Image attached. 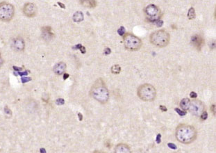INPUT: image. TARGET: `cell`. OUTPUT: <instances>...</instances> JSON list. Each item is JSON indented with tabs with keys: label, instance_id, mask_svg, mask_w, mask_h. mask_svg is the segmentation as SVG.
Segmentation results:
<instances>
[{
	"label": "cell",
	"instance_id": "cell-19",
	"mask_svg": "<svg viewBox=\"0 0 216 153\" xmlns=\"http://www.w3.org/2000/svg\"><path fill=\"white\" fill-rule=\"evenodd\" d=\"M187 16H188V18L189 20H194V19L195 18V16H196V15H195V11L194 8L191 7V8L189 9L188 12Z\"/></svg>",
	"mask_w": 216,
	"mask_h": 153
},
{
	"label": "cell",
	"instance_id": "cell-29",
	"mask_svg": "<svg viewBox=\"0 0 216 153\" xmlns=\"http://www.w3.org/2000/svg\"><path fill=\"white\" fill-rule=\"evenodd\" d=\"M3 64H4V60L2 56H1V53H0V68L3 65Z\"/></svg>",
	"mask_w": 216,
	"mask_h": 153
},
{
	"label": "cell",
	"instance_id": "cell-1",
	"mask_svg": "<svg viewBox=\"0 0 216 153\" xmlns=\"http://www.w3.org/2000/svg\"><path fill=\"white\" fill-rule=\"evenodd\" d=\"M176 139L184 145H189L194 142L198 138V132L193 125L180 124L175 130Z\"/></svg>",
	"mask_w": 216,
	"mask_h": 153
},
{
	"label": "cell",
	"instance_id": "cell-33",
	"mask_svg": "<svg viewBox=\"0 0 216 153\" xmlns=\"http://www.w3.org/2000/svg\"><path fill=\"white\" fill-rule=\"evenodd\" d=\"M93 153H106L102 150H95Z\"/></svg>",
	"mask_w": 216,
	"mask_h": 153
},
{
	"label": "cell",
	"instance_id": "cell-23",
	"mask_svg": "<svg viewBox=\"0 0 216 153\" xmlns=\"http://www.w3.org/2000/svg\"><path fill=\"white\" fill-rule=\"evenodd\" d=\"M215 109H216L215 105L213 104V105H212L211 107V111L212 114H213L214 116H215Z\"/></svg>",
	"mask_w": 216,
	"mask_h": 153
},
{
	"label": "cell",
	"instance_id": "cell-6",
	"mask_svg": "<svg viewBox=\"0 0 216 153\" xmlns=\"http://www.w3.org/2000/svg\"><path fill=\"white\" fill-rule=\"evenodd\" d=\"M15 15V8L8 2L0 3V20L8 22L12 20Z\"/></svg>",
	"mask_w": 216,
	"mask_h": 153
},
{
	"label": "cell",
	"instance_id": "cell-32",
	"mask_svg": "<svg viewBox=\"0 0 216 153\" xmlns=\"http://www.w3.org/2000/svg\"><path fill=\"white\" fill-rule=\"evenodd\" d=\"M58 4H59V5L61 7L62 9H65V5H63V3H61V2H58Z\"/></svg>",
	"mask_w": 216,
	"mask_h": 153
},
{
	"label": "cell",
	"instance_id": "cell-8",
	"mask_svg": "<svg viewBox=\"0 0 216 153\" xmlns=\"http://www.w3.org/2000/svg\"><path fill=\"white\" fill-rule=\"evenodd\" d=\"M146 15L152 21H157L161 16L160 9L154 4H149L144 9Z\"/></svg>",
	"mask_w": 216,
	"mask_h": 153
},
{
	"label": "cell",
	"instance_id": "cell-27",
	"mask_svg": "<svg viewBox=\"0 0 216 153\" xmlns=\"http://www.w3.org/2000/svg\"><path fill=\"white\" fill-rule=\"evenodd\" d=\"M168 145L169 148H170L171 149H173V150H175V149H176V145L175 144H174V143H169Z\"/></svg>",
	"mask_w": 216,
	"mask_h": 153
},
{
	"label": "cell",
	"instance_id": "cell-13",
	"mask_svg": "<svg viewBox=\"0 0 216 153\" xmlns=\"http://www.w3.org/2000/svg\"><path fill=\"white\" fill-rule=\"evenodd\" d=\"M42 37L45 41H50L52 39H53L54 33L51 26H43L42 28Z\"/></svg>",
	"mask_w": 216,
	"mask_h": 153
},
{
	"label": "cell",
	"instance_id": "cell-7",
	"mask_svg": "<svg viewBox=\"0 0 216 153\" xmlns=\"http://www.w3.org/2000/svg\"><path fill=\"white\" fill-rule=\"evenodd\" d=\"M188 111L194 116L200 117V115L205 111V105L200 100L195 98L191 100Z\"/></svg>",
	"mask_w": 216,
	"mask_h": 153
},
{
	"label": "cell",
	"instance_id": "cell-15",
	"mask_svg": "<svg viewBox=\"0 0 216 153\" xmlns=\"http://www.w3.org/2000/svg\"><path fill=\"white\" fill-rule=\"evenodd\" d=\"M79 1L81 4L86 8L93 9L97 6L96 0H79Z\"/></svg>",
	"mask_w": 216,
	"mask_h": 153
},
{
	"label": "cell",
	"instance_id": "cell-16",
	"mask_svg": "<svg viewBox=\"0 0 216 153\" xmlns=\"http://www.w3.org/2000/svg\"><path fill=\"white\" fill-rule=\"evenodd\" d=\"M190 103H191V100L189 98H183L180 101L179 106L180 108H181L183 111H187L189 109Z\"/></svg>",
	"mask_w": 216,
	"mask_h": 153
},
{
	"label": "cell",
	"instance_id": "cell-10",
	"mask_svg": "<svg viewBox=\"0 0 216 153\" xmlns=\"http://www.w3.org/2000/svg\"><path fill=\"white\" fill-rule=\"evenodd\" d=\"M191 43L198 50H200L204 45V40L200 35L195 34L191 37Z\"/></svg>",
	"mask_w": 216,
	"mask_h": 153
},
{
	"label": "cell",
	"instance_id": "cell-12",
	"mask_svg": "<svg viewBox=\"0 0 216 153\" xmlns=\"http://www.w3.org/2000/svg\"><path fill=\"white\" fill-rule=\"evenodd\" d=\"M113 153H132L131 147L125 143H120L115 145Z\"/></svg>",
	"mask_w": 216,
	"mask_h": 153
},
{
	"label": "cell",
	"instance_id": "cell-31",
	"mask_svg": "<svg viewBox=\"0 0 216 153\" xmlns=\"http://www.w3.org/2000/svg\"><path fill=\"white\" fill-rule=\"evenodd\" d=\"M81 50V52L83 54H84V53H86V49H85V47L84 46H81V48H80Z\"/></svg>",
	"mask_w": 216,
	"mask_h": 153
},
{
	"label": "cell",
	"instance_id": "cell-22",
	"mask_svg": "<svg viewBox=\"0 0 216 153\" xmlns=\"http://www.w3.org/2000/svg\"><path fill=\"white\" fill-rule=\"evenodd\" d=\"M174 110H175L176 112H177L178 114H179V116H185L186 114V111H183V110H180L179 108H175V109H174Z\"/></svg>",
	"mask_w": 216,
	"mask_h": 153
},
{
	"label": "cell",
	"instance_id": "cell-3",
	"mask_svg": "<svg viewBox=\"0 0 216 153\" xmlns=\"http://www.w3.org/2000/svg\"><path fill=\"white\" fill-rule=\"evenodd\" d=\"M137 95L144 102H153L157 97V90L153 85L143 84L137 89Z\"/></svg>",
	"mask_w": 216,
	"mask_h": 153
},
{
	"label": "cell",
	"instance_id": "cell-24",
	"mask_svg": "<svg viewBox=\"0 0 216 153\" xmlns=\"http://www.w3.org/2000/svg\"><path fill=\"white\" fill-rule=\"evenodd\" d=\"M110 53H111V50H110V48H105V50L104 51V55H108V54H110Z\"/></svg>",
	"mask_w": 216,
	"mask_h": 153
},
{
	"label": "cell",
	"instance_id": "cell-9",
	"mask_svg": "<svg viewBox=\"0 0 216 153\" xmlns=\"http://www.w3.org/2000/svg\"><path fill=\"white\" fill-rule=\"evenodd\" d=\"M23 13L27 17L32 18L37 13V7L33 3H27L24 6Z\"/></svg>",
	"mask_w": 216,
	"mask_h": 153
},
{
	"label": "cell",
	"instance_id": "cell-25",
	"mask_svg": "<svg viewBox=\"0 0 216 153\" xmlns=\"http://www.w3.org/2000/svg\"><path fill=\"white\" fill-rule=\"evenodd\" d=\"M156 24H157V26H159V27H161V26H163V22L161 20H157V21H156Z\"/></svg>",
	"mask_w": 216,
	"mask_h": 153
},
{
	"label": "cell",
	"instance_id": "cell-11",
	"mask_svg": "<svg viewBox=\"0 0 216 153\" xmlns=\"http://www.w3.org/2000/svg\"><path fill=\"white\" fill-rule=\"evenodd\" d=\"M12 47L17 52H22L25 48V43L21 37L16 38L12 43Z\"/></svg>",
	"mask_w": 216,
	"mask_h": 153
},
{
	"label": "cell",
	"instance_id": "cell-4",
	"mask_svg": "<svg viewBox=\"0 0 216 153\" xmlns=\"http://www.w3.org/2000/svg\"><path fill=\"white\" fill-rule=\"evenodd\" d=\"M149 41L152 45L158 48H165L170 43V36L166 30H158L150 35Z\"/></svg>",
	"mask_w": 216,
	"mask_h": 153
},
{
	"label": "cell",
	"instance_id": "cell-20",
	"mask_svg": "<svg viewBox=\"0 0 216 153\" xmlns=\"http://www.w3.org/2000/svg\"><path fill=\"white\" fill-rule=\"evenodd\" d=\"M200 118L201 119V120H202V121H204V120H206V119L208 118V113H207V111H206V110L204 111V112H203L202 114L200 115Z\"/></svg>",
	"mask_w": 216,
	"mask_h": 153
},
{
	"label": "cell",
	"instance_id": "cell-17",
	"mask_svg": "<svg viewBox=\"0 0 216 153\" xmlns=\"http://www.w3.org/2000/svg\"><path fill=\"white\" fill-rule=\"evenodd\" d=\"M72 19L75 22H82L84 19V13L81 12V11H76V12L74 13V15H73Z\"/></svg>",
	"mask_w": 216,
	"mask_h": 153
},
{
	"label": "cell",
	"instance_id": "cell-28",
	"mask_svg": "<svg viewBox=\"0 0 216 153\" xmlns=\"http://www.w3.org/2000/svg\"><path fill=\"white\" fill-rule=\"evenodd\" d=\"M159 109H160L162 111H168V109H167L166 107H165V106H163V105H161L160 107H159Z\"/></svg>",
	"mask_w": 216,
	"mask_h": 153
},
{
	"label": "cell",
	"instance_id": "cell-14",
	"mask_svg": "<svg viewBox=\"0 0 216 153\" xmlns=\"http://www.w3.org/2000/svg\"><path fill=\"white\" fill-rule=\"evenodd\" d=\"M65 70H66V64L64 62H59L56 63L53 68L54 73L57 75L64 74Z\"/></svg>",
	"mask_w": 216,
	"mask_h": 153
},
{
	"label": "cell",
	"instance_id": "cell-30",
	"mask_svg": "<svg viewBox=\"0 0 216 153\" xmlns=\"http://www.w3.org/2000/svg\"><path fill=\"white\" fill-rule=\"evenodd\" d=\"M57 102L60 104V105H63V104H64V100H63V99H62V98H60V99L57 100Z\"/></svg>",
	"mask_w": 216,
	"mask_h": 153
},
{
	"label": "cell",
	"instance_id": "cell-5",
	"mask_svg": "<svg viewBox=\"0 0 216 153\" xmlns=\"http://www.w3.org/2000/svg\"><path fill=\"white\" fill-rule=\"evenodd\" d=\"M123 41L125 48L127 50L131 51V52L140 50L142 47V43L141 40L132 33H128L125 34L123 38Z\"/></svg>",
	"mask_w": 216,
	"mask_h": 153
},
{
	"label": "cell",
	"instance_id": "cell-2",
	"mask_svg": "<svg viewBox=\"0 0 216 153\" xmlns=\"http://www.w3.org/2000/svg\"><path fill=\"white\" fill-rule=\"evenodd\" d=\"M90 95L98 102L105 105L110 97L109 90L101 78H99L93 84L90 90Z\"/></svg>",
	"mask_w": 216,
	"mask_h": 153
},
{
	"label": "cell",
	"instance_id": "cell-26",
	"mask_svg": "<svg viewBox=\"0 0 216 153\" xmlns=\"http://www.w3.org/2000/svg\"><path fill=\"white\" fill-rule=\"evenodd\" d=\"M190 97H191L192 99H195V98L198 97V95L195 92H191V94H190Z\"/></svg>",
	"mask_w": 216,
	"mask_h": 153
},
{
	"label": "cell",
	"instance_id": "cell-21",
	"mask_svg": "<svg viewBox=\"0 0 216 153\" xmlns=\"http://www.w3.org/2000/svg\"><path fill=\"white\" fill-rule=\"evenodd\" d=\"M118 34H119L120 36H123L125 35L126 33V30L125 29V27L123 26H120V27L119 28V29L118 30Z\"/></svg>",
	"mask_w": 216,
	"mask_h": 153
},
{
	"label": "cell",
	"instance_id": "cell-34",
	"mask_svg": "<svg viewBox=\"0 0 216 153\" xmlns=\"http://www.w3.org/2000/svg\"><path fill=\"white\" fill-rule=\"evenodd\" d=\"M174 153H175V152H174Z\"/></svg>",
	"mask_w": 216,
	"mask_h": 153
},
{
	"label": "cell",
	"instance_id": "cell-18",
	"mask_svg": "<svg viewBox=\"0 0 216 153\" xmlns=\"http://www.w3.org/2000/svg\"><path fill=\"white\" fill-rule=\"evenodd\" d=\"M110 71H111L113 74L118 75L120 74V72H121V67H120L119 65H118V64L113 65L111 67V68H110Z\"/></svg>",
	"mask_w": 216,
	"mask_h": 153
}]
</instances>
